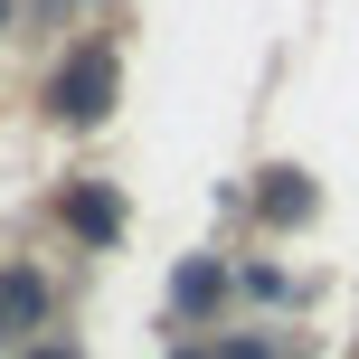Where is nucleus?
<instances>
[{"label": "nucleus", "mask_w": 359, "mask_h": 359, "mask_svg": "<svg viewBox=\"0 0 359 359\" xmlns=\"http://www.w3.org/2000/svg\"><path fill=\"white\" fill-rule=\"evenodd\" d=\"M0 322H10V312H0Z\"/></svg>", "instance_id": "9"}, {"label": "nucleus", "mask_w": 359, "mask_h": 359, "mask_svg": "<svg viewBox=\"0 0 359 359\" xmlns=\"http://www.w3.org/2000/svg\"><path fill=\"white\" fill-rule=\"evenodd\" d=\"M38 303H48V284H38V274H10V284H0V312H10V322H29Z\"/></svg>", "instance_id": "5"}, {"label": "nucleus", "mask_w": 359, "mask_h": 359, "mask_svg": "<svg viewBox=\"0 0 359 359\" xmlns=\"http://www.w3.org/2000/svg\"><path fill=\"white\" fill-rule=\"evenodd\" d=\"M29 359H76V350H29Z\"/></svg>", "instance_id": "7"}, {"label": "nucleus", "mask_w": 359, "mask_h": 359, "mask_svg": "<svg viewBox=\"0 0 359 359\" xmlns=\"http://www.w3.org/2000/svg\"><path fill=\"white\" fill-rule=\"evenodd\" d=\"M67 227H76V236H95V246H114V236H123V198L86 180V189H67Z\"/></svg>", "instance_id": "2"}, {"label": "nucleus", "mask_w": 359, "mask_h": 359, "mask_svg": "<svg viewBox=\"0 0 359 359\" xmlns=\"http://www.w3.org/2000/svg\"><path fill=\"white\" fill-rule=\"evenodd\" d=\"M255 208H265L274 227H293V217L312 208V180H303V170H265V189H255Z\"/></svg>", "instance_id": "3"}, {"label": "nucleus", "mask_w": 359, "mask_h": 359, "mask_svg": "<svg viewBox=\"0 0 359 359\" xmlns=\"http://www.w3.org/2000/svg\"><path fill=\"white\" fill-rule=\"evenodd\" d=\"M217 359H274L265 341H227V350H217Z\"/></svg>", "instance_id": "6"}, {"label": "nucleus", "mask_w": 359, "mask_h": 359, "mask_svg": "<svg viewBox=\"0 0 359 359\" xmlns=\"http://www.w3.org/2000/svg\"><path fill=\"white\" fill-rule=\"evenodd\" d=\"M57 114H67V123H104L114 114V57L95 48V57H76L67 76H57V95H48Z\"/></svg>", "instance_id": "1"}, {"label": "nucleus", "mask_w": 359, "mask_h": 359, "mask_svg": "<svg viewBox=\"0 0 359 359\" xmlns=\"http://www.w3.org/2000/svg\"><path fill=\"white\" fill-rule=\"evenodd\" d=\"M0 29H10V0H0Z\"/></svg>", "instance_id": "8"}, {"label": "nucleus", "mask_w": 359, "mask_h": 359, "mask_svg": "<svg viewBox=\"0 0 359 359\" xmlns=\"http://www.w3.org/2000/svg\"><path fill=\"white\" fill-rule=\"evenodd\" d=\"M217 284H227V265H208V255H198V265H180L170 303H180V312H208V303H217Z\"/></svg>", "instance_id": "4"}]
</instances>
